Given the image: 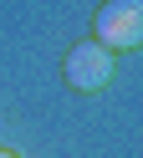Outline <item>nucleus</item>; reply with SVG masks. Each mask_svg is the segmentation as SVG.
<instances>
[{"mask_svg":"<svg viewBox=\"0 0 143 158\" xmlns=\"http://www.w3.org/2000/svg\"><path fill=\"white\" fill-rule=\"evenodd\" d=\"M112 82V51L97 41H82L72 46L67 56V87H77V92H102V87Z\"/></svg>","mask_w":143,"mask_h":158,"instance_id":"f03ea898","label":"nucleus"},{"mask_svg":"<svg viewBox=\"0 0 143 158\" xmlns=\"http://www.w3.org/2000/svg\"><path fill=\"white\" fill-rule=\"evenodd\" d=\"M0 158H15V153H5V148H0Z\"/></svg>","mask_w":143,"mask_h":158,"instance_id":"7ed1b4c3","label":"nucleus"},{"mask_svg":"<svg viewBox=\"0 0 143 158\" xmlns=\"http://www.w3.org/2000/svg\"><path fill=\"white\" fill-rule=\"evenodd\" d=\"M92 41L118 51H138L143 46V0H102L92 15Z\"/></svg>","mask_w":143,"mask_h":158,"instance_id":"f257e3e1","label":"nucleus"}]
</instances>
